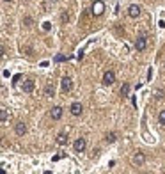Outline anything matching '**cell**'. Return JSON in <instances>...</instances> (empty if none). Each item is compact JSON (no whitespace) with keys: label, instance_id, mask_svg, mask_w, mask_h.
Listing matches in <instances>:
<instances>
[{"label":"cell","instance_id":"19","mask_svg":"<svg viewBox=\"0 0 165 174\" xmlns=\"http://www.w3.org/2000/svg\"><path fill=\"white\" fill-rule=\"evenodd\" d=\"M43 28H44V30H50V28H52V23H50V22H44V23H43Z\"/></svg>","mask_w":165,"mask_h":174},{"label":"cell","instance_id":"16","mask_svg":"<svg viewBox=\"0 0 165 174\" xmlns=\"http://www.w3.org/2000/svg\"><path fill=\"white\" fill-rule=\"evenodd\" d=\"M158 123L165 126V110H162V112L158 114Z\"/></svg>","mask_w":165,"mask_h":174},{"label":"cell","instance_id":"1","mask_svg":"<svg viewBox=\"0 0 165 174\" xmlns=\"http://www.w3.org/2000/svg\"><path fill=\"white\" fill-rule=\"evenodd\" d=\"M116 82V73L114 71H105L103 75V85H112Z\"/></svg>","mask_w":165,"mask_h":174},{"label":"cell","instance_id":"8","mask_svg":"<svg viewBox=\"0 0 165 174\" xmlns=\"http://www.w3.org/2000/svg\"><path fill=\"white\" fill-rule=\"evenodd\" d=\"M61 117H62V109L61 107H53V109H52V119L59 121Z\"/></svg>","mask_w":165,"mask_h":174},{"label":"cell","instance_id":"21","mask_svg":"<svg viewBox=\"0 0 165 174\" xmlns=\"http://www.w3.org/2000/svg\"><path fill=\"white\" fill-rule=\"evenodd\" d=\"M4 2H11V0H4Z\"/></svg>","mask_w":165,"mask_h":174},{"label":"cell","instance_id":"3","mask_svg":"<svg viewBox=\"0 0 165 174\" xmlns=\"http://www.w3.org/2000/svg\"><path fill=\"white\" fill-rule=\"evenodd\" d=\"M85 146H87L85 139H77V141H75V144H73V147H75V151H77V153H82L83 149H85Z\"/></svg>","mask_w":165,"mask_h":174},{"label":"cell","instance_id":"14","mask_svg":"<svg viewBox=\"0 0 165 174\" xmlns=\"http://www.w3.org/2000/svg\"><path fill=\"white\" fill-rule=\"evenodd\" d=\"M0 121H2V123H6L7 121V110L4 109V107L0 109Z\"/></svg>","mask_w":165,"mask_h":174},{"label":"cell","instance_id":"17","mask_svg":"<svg viewBox=\"0 0 165 174\" xmlns=\"http://www.w3.org/2000/svg\"><path fill=\"white\" fill-rule=\"evenodd\" d=\"M96 9H98V11H96V14H101V9H103V4H101V2H98V4H96Z\"/></svg>","mask_w":165,"mask_h":174},{"label":"cell","instance_id":"6","mask_svg":"<svg viewBox=\"0 0 165 174\" xmlns=\"http://www.w3.org/2000/svg\"><path fill=\"white\" fill-rule=\"evenodd\" d=\"M69 110H71V114H73V115H80L83 109H82V105L78 103V101H75V103H73L71 107H69Z\"/></svg>","mask_w":165,"mask_h":174},{"label":"cell","instance_id":"9","mask_svg":"<svg viewBox=\"0 0 165 174\" xmlns=\"http://www.w3.org/2000/svg\"><path fill=\"white\" fill-rule=\"evenodd\" d=\"M128 14H130V18H137L138 14H140V7H138V6H130Z\"/></svg>","mask_w":165,"mask_h":174},{"label":"cell","instance_id":"20","mask_svg":"<svg viewBox=\"0 0 165 174\" xmlns=\"http://www.w3.org/2000/svg\"><path fill=\"white\" fill-rule=\"evenodd\" d=\"M156 98H158V100H160V98H163V94H162V91H156Z\"/></svg>","mask_w":165,"mask_h":174},{"label":"cell","instance_id":"13","mask_svg":"<svg viewBox=\"0 0 165 174\" xmlns=\"http://www.w3.org/2000/svg\"><path fill=\"white\" fill-rule=\"evenodd\" d=\"M105 141L112 144V142H116V141H117V135L114 133V131H112V133H107V137H105Z\"/></svg>","mask_w":165,"mask_h":174},{"label":"cell","instance_id":"5","mask_svg":"<svg viewBox=\"0 0 165 174\" xmlns=\"http://www.w3.org/2000/svg\"><path fill=\"white\" fill-rule=\"evenodd\" d=\"M55 142H57L59 146H66V144H68V133L61 131V133L57 135V139H55Z\"/></svg>","mask_w":165,"mask_h":174},{"label":"cell","instance_id":"18","mask_svg":"<svg viewBox=\"0 0 165 174\" xmlns=\"http://www.w3.org/2000/svg\"><path fill=\"white\" fill-rule=\"evenodd\" d=\"M64 60H66L64 55H57V57H55V62H64Z\"/></svg>","mask_w":165,"mask_h":174},{"label":"cell","instance_id":"11","mask_svg":"<svg viewBox=\"0 0 165 174\" xmlns=\"http://www.w3.org/2000/svg\"><path fill=\"white\" fill-rule=\"evenodd\" d=\"M14 130H16L18 135H25V133H27V126H25V123H18Z\"/></svg>","mask_w":165,"mask_h":174},{"label":"cell","instance_id":"15","mask_svg":"<svg viewBox=\"0 0 165 174\" xmlns=\"http://www.w3.org/2000/svg\"><path fill=\"white\" fill-rule=\"evenodd\" d=\"M128 93H130V84H124L121 87V96H128Z\"/></svg>","mask_w":165,"mask_h":174},{"label":"cell","instance_id":"2","mask_svg":"<svg viewBox=\"0 0 165 174\" xmlns=\"http://www.w3.org/2000/svg\"><path fill=\"white\" fill-rule=\"evenodd\" d=\"M146 46H148V38H146V36L137 38V41H135V50H137V52H142V50H146Z\"/></svg>","mask_w":165,"mask_h":174},{"label":"cell","instance_id":"7","mask_svg":"<svg viewBox=\"0 0 165 174\" xmlns=\"http://www.w3.org/2000/svg\"><path fill=\"white\" fill-rule=\"evenodd\" d=\"M144 162H146V155H144V153H140V151H138L137 155L133 156V163H135V165H142Z\"/></svg>","mask_w":165,"mask_h":174},{"label":"cell","instance_id":"4","mask_svg":"<svg viewBox=\"0 0 165 174\" xmlns=\"http://www.w3.org/2000/svg\"><path fill=\"white\" fill-rule=\"evenodd\" d=\"M71 89H73L71 78H69V76H64V78H62V91H64V93H69Z\"/></svg>","mask_w":165,"mask_h":174},{"label":"cell","instance_id":"12","mask_svg":"<svg viewBox=\"0 0 165 174\" xmlns=\"http://www.w3.org/2000/svg\"><path fill=\"white\" fill-rule=\"evenodd\" d=\"M53 94H55V89L52 84H48V85L44 87V96H48V98H53Z\"/></svg>","mask_w":165,"mask_h":174},{"label":"cell","instance_id":"10","mask_svg":"<svg viewBox=\"0 0 165 174\" xmlns=\"http://www.w3.org/2000/svg\"><path fill=\"white\" fill-rule=\"evenodd\" d=\"M34 91V80H25L23 82V93H32Z\"/></svg>","mask_w":165,"mask_h":174}]
</instances>
